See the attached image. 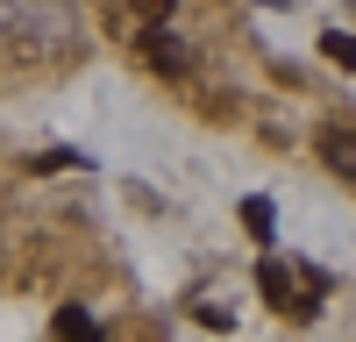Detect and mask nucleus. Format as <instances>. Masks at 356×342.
Wrapping results in <instances>:
<instances>
[{
	"label": "nucleus",
	"mask_w": 356,
	"mask_h": 342,
	"mask_svg": "<svg viewBox=\"0 0 356 342\" xmlns=\"http://www.w3.org/2000/svg\"><path fill=\"white\" fill-rule=\"evenodd\" d=\"M257 285H264V300H271V307H292V314H314V307H321V293H300V271L278 264V256L257 271Z\"/></svg>",
	"instance_id": "obj_1"
},
{
	"label": "nucleus",
	"mask_w": 356,
	"mask_h": 342,
	"mask_svg": "<svg viewBox=\"0 0 356 342\" xmlns=\"http://www.w3.org/2000/svg\"><path fill=\"white\" fill-rule=\"evenodd\" d=\"M143 57H150V65H157V72H171V79H178V72H186V65H193V50H186V43H178V36H171V28H150V36H143Z\"/></svg>",
	"instance_id": "obj_2"
},
{
	"label": "nucleus",
	"mask_w": 356,
	"mask_h": 342,
	"mask_svg": "<svg viewBox=\"0 0 356 342\" xmlns=\"http://www.w3.org/2000/svg\"><path fill=\"white\" fill-rule=\"evenodd\" d=\"M321 157H328L342 179H356V129H328L321 136Z\"/></svg>",
	"instance_id": "obj_3"
},
{
	"label": "nucleus",
	"mask_w": 356,
	"mask_h": 342,
	"mask_svg": "<svg viewBox=\"0 0 356 342\" xmlns=\"http://www.w3.org/2000/svg\"><path fill=\"white\" fill-rule=\"evenodd\" d=\"M243 228H250L257 243H271V236H278V207H271L264 193H250V200H243Z\"/></svg>",
	"instance_id": "obj_4"
},
{
	"label": "nucleus",
	"mask_w": 356,
	"mask_h": 342,
	"mask_svg": "<svg viewBox=\"0 0 356 342\" xmlns=\"http://www.w3.org/2000/svg\"><path fill=\"white\" fill-rule=\"evenodd\" d=\"M57 335H65V342H107L100 321H93L86 307H57Z\"/></svg>",
	"instance_id": "obj_5"
},
{
	"label": "nucleus",
	"mask_w": 356,
	"mask_h": 342,
	"mask_svg": "<svg viewBox=\"0 0 356 342\" xmlns=\"http://www.w3.org/2000/svg\"><path fill=\"white\" fill-rule=\"evenodd\" d=\"M321 57H335V65L349 72V65H356V36H342V28H328V36H321Z\"/></svg>",
	"instance_id": "obj_6"
},
{
	"label": "nucleus",
	"mask_w": 356,
	"mask_h": 342,
	"mask_svg": "<svg viewBox=\"0 0 356 342\" xmlns=\"http://www.w3.org/2000/svg\"><path fill=\"white\" fill-rule=\"evenodd\" d=\"M79 164V150H50V157H36V171H72Z\"/></svg>",
	"instance_id": "obj_7"
},
{
	"label": "nucleus",
	"mask_w": 356,
	"mask_h": 342,
	"mask_svg": "<svg viewBox=\"0 0 356 342\" xmlns=\"http://www.w3.org/2000/svg\"><path fill=\"white\" fill-rule=\"evenodd\" d=\"M171 8H178V0H136V15H150V22H164Z\"/></svg>",
	"instance_id": "obj_8"
}]
</instances>
